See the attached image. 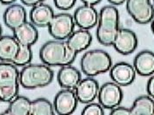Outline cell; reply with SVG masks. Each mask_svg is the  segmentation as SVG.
<instances>
[{"label":"cell","instance_id":"1","mask_svg":"<svg viewBox=\"0 0 154 115\" xmlns=\"http://www.w3.org/2000/svg\"><path fill=\"white\" fill-rule=\"evenodd\" d=\"M77 55L68 47L66 42L56 39L46 42L39 50L42 62L49 67L72 65Z\"/></svg>","mask_w":154,"mask_h":115},{"label":"cell","instance_id":"2","mask_svg":"<svg viewBox=\"0 0 154 115\" xmlns=\"http://www.w3.org/2000/svg\"><path fill=\"white\" fill-rule=\"evenodd\" d=\"M119 29V13L118 9L110 4L102 7L98 13L97 39L104 46H112Z\"/></svg>","mask_w":154,"mask_h":115},{"label":"cell","instance_id":"3","mask_svg":"<svg viewBox=\"0 0 154 115\" xmlns=\"http://www.w3.org/2000/svg\"><path fill=\"white\" fill-rule=\"evenodd\" d=\"M54 72L45 64H28L19 71V84L26 89H36L50 85Z\"/></svg>","mask_w":154,"mask_h":115},{"label":"cell","instance_id":"4","mask_svg":"<svg viewBox=\"0 0 154 115\" xmlns=\"http://www.w3.org/2000/svg\"><path fill=\"white\" fill-rule=\"evenodd\" d=\"M19 70L12 62H0V101L10 103L18 95Z\"/></svg>","mask_w":154,"mask_h":115},{"label":"cell","instance_id":"5","mask_svg":"<svg viewBox=\"0 0 154 115\" xmlns=\"http://www.w3.org/2000/svg\"><path fill=\"white\" fill-rule=\"evenodd\" d=\"M112 60L110 55L102 49H92L85 52L80 60L83 74L88 77H95L110 70Z\"/></svg>","mask_w":154,"mask_h":115},{"label":"cell","instance_id":"6","mask_svg":"<svg viewBox=\"0 0 154 115\" xmlns=\"http://www.w3.org/2000/svg\"><path fill=\"white\" fill-rule=\"evenodd\" d=\"M75 23L73 16L69 13L55 15L48 26L50 35L56 40H66L74 31Z\"/></svg>","mask_w":154,"mask_h":115},{"label":"cell","instance_id":"7","mask_svg":"<svg viewBox=\"0 0 154 115\" xmlns=\"http://www.w3.org/2000/svg\"><path fill=\"white\" fill-rule=\"evenodd\" d=\"M126 10L132 19L140 24L152 21L154 15L152 0H126Z\"/></svg>","mask_w":154,"mask_h":115},{"label":"cell","instance_id":"8","mask_svg":"<svg viewBox=\"0 0 154 115\" xmlns=\"http://www.w3.org/2000/svg\"><path fill=\"white\" fill-rule=\"evenodd\" d=\"M97 98L104 109L111 110L121 104L123 99L121 87L113 82H106L99 88Z\"/></svg>","mask_w":154,"mask_h":115},{"label":"cell","instance_id":"9","mask_svg":"<svg viewBox=\"0 0 154 115\" xmlns=\"http://www.w3.org/2000/svg\"><path fill=\"white\" fill-rule=\"evenodd\" d=\"M79 100L73 89L62 88L55 96L53 107L55 114L58 115H70L78 107Z\"/></svg>","mask_w":154,"mask_h":115},{"label":"cell","instance_id":"10","mask_svg":"<svg viewBox=\"0 0 154 115\" xmlns=\"http://www.w3.org/2000/svg\"><path fill=\"white\" fill-rule=\"evenodd\" d=\"M112 46L121 55H131L138 47L137 35L129 29H119Z\"/></svg>","mask_w":154,"mask_h":115},{"label":"cell","instance_id":"11","mask_svg":"<svg viewBox=\"0 0 154 115\" xmlns=\"http://www.w3.org/2000/svg\"><path fill=\"white\" fill-rule=\"evenodd\" d=\"M79 102L83 104H88L93 102L97 97L99 90L98 82L93 77H86L81 79L76 88L73 89Z\"/></svg>","mask_w":154,"mask_h":115},{"label":"cell","instance_id":"12","mask_svg":"<svg viewBox=\"0 0 154 115\" xmlns=\"http://www.w3.org/2000/svg\"><path fill=\"white\" fill-rule=\"evenodd\" d=\"M109 71L112 82L120 87H126L132 84L136 77V71L133 66L125 62H120L112 66Z\"/></svg>","mask_w":154,"mask_h":115},{"label":"cell","instance_id":"13","mask_svg":"<svg viewBox=\"0 0 154 115\" xmlns=\"http://www.w3.org/2000/svg\"><path fill=\"white\" fill-rule=\"evenodd\" d=\"M73 19L75 25L79 29L90 30L97 24L98 13L94 6L91 5H81L74 12Z\"/></svg>","mask_w":154,"mask_h":115},{"label":"cell","instance_id":"14","mask_svg":"<svg viewBox=\"0 0 154 115\" xmlns=\"http://www.w3.org/2000/svg\"><path fill=\"white\" fill-rule=\"evenodd\" d=\"M12 31L15 39L19 44L22 45L32 47L38 39V31L37 27L31 22H24Z\"/></svg>","mask_w":154,"mask_h":115},{"label":"cell","instance_id":"15","mask_svg":"<svg viewBox=\"0 0 154 115\" xmlns=\"http://www.w3.org/2000/svg\"><path fill=\"white\" fill-rule=\"evenodd\" d=\"M57 82L62 88L74 89L81 81L82 75L79 70L72 65L62 66L57 75Z\"/></svg>","mask_w":154,"mask_h":115},{"label":"cell","instance_id":"16","mask_svg":"<svg viewBox=\"0 0 154 115\" xmlns=\"http://www.w3.org/2000/svg\"><path fill=\"white\" fill-rule=\"evenodd\" d=\"M54 16L52 8L42 3L32 8L30 11V22L36 27H48Z\"/></svg>","mask_w":154,"mask_h":115},{"label":"cell","instance_id":"17","mask_svg":"<svg viewBox=\"0 0 154 115\" xmlns=\"http://www.w3.org/2000/svg\"><path fill=\"white\" fill-rule=\"evenodd\" d=\"M133 68L141 76L149 77L154 74V54L151 50H143L135 56Z\"/></svg>","mask_w":154,"mask_h":115},{"label":"cell","instance_id":"18","mask_svg":"<svg viewBox=\"0 0 154 115\" xmlns=\"http://www.w3.org/2000/svg\"><path fill=\"white\" fill-rule=\"evenodd\" d=\"M3 18L5 24L9 29L13 30L17 27L27 21V13L24 6L12 4L5 10Z\"/></svg>","mask_w":154,"mask_h":115},{"label":"cell","instance_id":"19","mask_svg":"<svg viewBox=\"0 0 154 115\" xmlns=\"http://www.w3.org/2000/svg\"><path fill=\"white\" fill-rule=\"evenodd\" d=\"M65 42L70 49L79 54L89 48L92 42V35L87 30L79 29L74 30Z\"/></svg>","mask_w":154,"mask_h":115},{"label":"cell","instance_id":"20","mask_svg":"<svg viewBox=\"0 0 154 115\" xmlns=\"http://www.w3.org/2000/svg\"><path fill=\"white\" fill-rule=\"evenodd\" d=\"M19 49V43L13 36H0V61L12 62Z\"/></svg>","mask_w":154,"mask_h":115},{"label":"cell","instance_id":"21","mask_svg":"<svg viewBox=\"0 0 154 115\" xmlns=\"http://www.w3.org/2000/svg\"><path fill=\"white\" fill-rule=\"evenodd\" d=\"M131 115H153V98L147 95H142L136 99L130 108Z\"/></svg>","mask_w":154,"mask_h":115},{"label":"cell","instance_id":"22","mask_svg":"<svg viewBox=\"0 0 154 115\" xmlns=\"http://www.w3.org/2000/svg\"><path fill=\"white\" fill-rule=\"evenodd\" d=\"M31 101L24 96L17 95L9 104L8 109L3 114L6 115H30Z\"/></svg>","mask_w":154,"mask_h":115},{"label":"cell","instance_id":"23","mask_svg":"<svg viewBox=\"0 0 154 115\" xmlns=\"http://www.w3.org/2000/svg\"><path fill=\"white\" fill-rule=\"evenodd\" d=\"M55 111L53 104L48 99L39 98L31 101L30 115H54Z\"/></svg>","mask_w":154,"mask_h":115},{"label":"cell","instance_id":"24","mask_svg":"<svg viewBox=\"0 0 154 115\" xmlns=\"http://www.w3.org/2000/svg\"><path fill=\"white\" fill-rule=\"evenodd\" d=\"M32 60V50L30 46L19 44V49L12 63L17 67H24L31 63Z\"/></svg>","mask_w":154,"mask_h":115},{"label":"cell","instance_id":"25","mask_svg":"<svg viewBox=\"0 0 154 115\" xmlns=\"http://www.w3.org/2000/svg\"><path fill=\"white\" fill-rule=\"evenodd\" d=\"M82 115H105V109L99 103L91 102L83 109Z\"/></svg>","mask_w":154,"mask_h":115},{"label":"cell","instance_id":"26","mask_svg":"<svg viewBox=\"0 0 154 115\" xmlns=\"http://www.w3.org/2000/svg\"><path fill=\"white\" fill-rule=\"evenodd\" d=\"M54 4L58 10H69L74 7L77 0H53Z\"/></svg>","mask_w":154,"mask_h":115},{"label":"cell","instance_id":"27","mask_svg":"<svg viewBox=\"0 0 154 115\" xmlns=\"http://www.w3.org/2000/svg\"><path fill=\"white\" fill-rule=\"evenodd\" d=\"M110 115H131L130 108L118 106L111 109Z\"/></svg>","mask_w":154,"mask_h":115},{"label":"cell","instance_id":"28","mask_svg":"<svg viewBox=\"0 0 154 115\" xmlns=\"http://www.w3.org/2000/svg\"><path fill=\"white\" fill-rule=\"evenodd\" d=\"M149 77L150 78L146 84V91H147V94L149 96H151L152 98H154V76L151 75Z\"/></svg>","mask_w":154,"mask_h":115},{"label":"cell","instance_id":"29","mask_svg":"<svg viewBox=\"0 0 154 115\" xmlns=\"http://www.w3.org/2000/svg\"><path fill=\"white\" fill-rule=\"evenodd\" d=\"M46 0H21L22 4H24L26 6H30V7H33L35 5H38L39 4L44 3Z\"/></svg>","mask_w":154,"mask_h":115},{"label":"cell","instance_id":"30","mask_svg":"<svg viewBox=\"0 0 154 115\" xmlns=\"http://www.w3.org/2000/svg\"><path fill=\"white\" fill-rule=\"evenodd\" d=\"M82 3L85 5H91V6H94L97 4H99L102 0H80Z\"/></svg>","mask_w":154,"mask_h":115},{"label":"cell","instance_id":"31","mask_svg":"<svg viewBox=\"0 0 154 115\" xmlns=\"http://www.w3.org/2000/svg\"><path fill=\"white\" fill-rule=\"evenodd\" d=\"M113 6H118V5H121L123 4H125L126 2V0H107Z\"/></svg>","mask_w":154,"mask_h":115},{"label":"cell","instance_id":"32","mask_svg":"<svg viewBox=\"0 0 154 115\" xmlns=\"http://www.w3.org/2000/svg\"><path fill=\"white\" fill-rule=\"evenodd\" d=\"M16 1L17 0H0V3H2L3 4H12Z\"/></svg>","mask_w":154,"mask_h":115},{"label":"cell","instance_id":"33","mask_svg":"<svg viewBox=\"0 0 154 115\" xmlns=\"http://www.w3.org/2000/svg\"><path fill=\"white\" fill-rule=\"evenodd\" d=\"M2 36V26L0 24V36Z\"/></svg>","mask_w":154,"mask_h":115}]
</instances>
